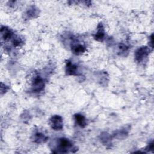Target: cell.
I'll use <instances>...</instances> for the list:
<instances>
[{"instance_id": "6da1fadb", "label": "cell", "mask_w": 154, "mask_h": 154, "mask_svg": "<svg viewBox=\"0 0 154 154\" xmlns=\"http://www.w3.org/2000/svg\"><path fill=\"white\" fill-rule=\"evenodd\" d=\"M56 146L54 147V153H63L75 152L78 149L73 146L72 142L66 138H60L56 141ZM52 149V150H53Z\"/></svg>"}, {"instance_id": "7a4b0ae2", "label": "cell", "mask_w": 154, "mask_h": 154, "mask_svg": "<svg viewBox=\"0 0 154 154\" xmlns=\"http://www.w3.org/2000/svg\"><path fill=\"white\" fill-rule=\"evenodd\" d=\"M150 51V48L147 46H142L139 48L135 52L134 57L135 61L138 63L142 62L145 58L148 57Z\"/></svg>"}, {"instance_id": "3957f363", "label": "cell", "mask_w": 154, "mask_h": 154, "mask_svg": "<svg viewBox=\"0 0 154 154\" xmlns=\"http://www.w3.org/2000/svg\"><path fill=\"white\" fill-rule=\"evenodd\" d=\"M45 87L44 79L40 76L34 78L31 83V90L34 93H39L43 90Z\"/></svg>"}, {"instance_id": "277c9868", "label": "cell", "mask_w": 154, "mask_h": 154, "mask_svg": "<svg viewBox=\"0 0 154 154\" xmlns=\"http://www.w3.org/2000/svg\"><path fill=\"white\" fill-rule=\"evenodd\" d=\"M50 125L55 131H60L63 128V118L59 115H54L49 119Z\"/></svg>"}, {"instance_id": "5b68a950", "label": "cell", "mask_w": 154, "mask_h": 154, "mask_svg": "<svg viewBox=\"0 0 154 154\" xmlns=\"http://www.w3.org/2000/svg\"><path fill=\"white\" fill-rule=\"evenodd\" d=\"M14 36V33L11 29H10L9 28L5 26H1V37L2 40H4V42L8 41L9 40L12 39Z\"/></svg>"}, {"instance_id": "8992f818", "label": "cell", "mask_w": 154, "mask_h": 154, "mask_svg": "<svg viewBox=\"0 0 154 154\" xmlns=\"http://www.w3.org/2000/svg\"><path fill=\"white\" fill-rule=\"evenodd\" d=\"M66 73L67 75L76 76L78 75V66L70 61H67L66 63Z\"/></svg>"}, {"instance_id": "52a82bcc", "label": "cell", "mask_w": 154, "mask_h": 154, "mask_svg": "<svg viewBox=\"0 0 154 154\" xmlns=\"http://www.w3.org/2000/svg\"><path fill=\"white\" fill-rule=\"evenodd\" d=\"M71 49L73 53L77 55L84 53L86 51V48L80 43L76 42V41L73 42V43H72Z\"/></svg>"}, {"instance_id": "ba28073f", "label": "cell", "mask_w": 154, "mask_h": 154, "mask_svg": "<svg viewBox=\"0 0 154 154\" xmlns=\"http://www.w3.org/2000/svg\"><path fill=\"white\" fill-rule=\"evenodd\" d=\"M105 32L102 23H100L97 28V31L94 35V38L98 42H103L105 39Z\"/></svg>"}, {"instance_id": "9c48e42d", "label": "cell", "mask_w": 154, "mask_h": 154, "mask_svg": "<svg viewBox=\"0 0 154 154\" xmlns=\"http://www.w3.org/2000/svg\"><path fill=\"white\" fill-rule=\"evenodd\" d=\"M48 137L45 135L42 132H36L33 135L32 140L37 144H43L47 141Z\"/></svg>"}, {"instance_id": "30bf717a", "label": "cell", "mask_w": 154, "mask_h": 154, "mask_svg": "<svg viewBox=\"0 0 154 154\" xmlns=\"http://www.w3.org/2000/svg\"><path fill=\"white\" fill-rule=\"evenodd\" d=\"M74 119L76 123L81 128H84L87 125V120L84 116L81 114H75Z\"/></svg>"}, {"instance_id": "8fae6325", "label": "cell", "mask_w": 154, "mask_h": 154, "mask_svg": "<svg viewBox=\"0 0 154 154\" xmlns=\"http://www.w3.org/2000/svg\"><path fill=\"white\" fill-rule=\"evenodd\" d=\"M38 9L35 6H30L26 11V16L28 19L35 18L38 16Z\"/></svg>"}, {"instance_id": "7c38bea8", "label": "cell", "mask_w": 154, "mask_h": 154, "mask_svg": "<svg viewBox=\"0 0 154 154\" xmlns=\"http://www.w3.org/2000/svg\"><path fill=\"white\" fill-rule=\"evenodd\" d=\"M101 143L104 145H110L111 143V136L106 132H103L100 135Z\"/></svg>"}, {"instance_id": "4fadbf2b", "label": "cell", "mask_w": 154, "mask_h": 154, "mask_svg": "<svg viewBox=\"0 0 154 154\" xmlns=\"http://www.w3.org/2000/svg\"><path fill=\"white\" fill-rule=\"evenodd\" d=\"M11 43L14 47H19L23 44V42L20 37L17 35H14L13 38L11 39Z\"/></svg>"}, {"instance_id": "5bb4252c", "label": "cell", "mask_w": 154, "mask_h": 154, "mask_svg": "<svg viewBox=\"0 0 154 154\" xmlns=\"http://www.w3.org/2000/svg\"><path fill=\"white\" fill-rule=\"evenodd\" d=\"M128 135V132L126 129H121L120 131H117L116 132V134H114L115 138H123Z\"/></svg>"}, {"instance_id": "9a60e30c", "label": "cell", "mask_w": 154, "mask_h": 154, "mask_svg": "<svg viewBox=\"0 0 154 154\" xmlns=\"http://www.w3.org/2000/svg\"><path fill=\"white\" fill-rule=\"evenodd\" d=\"M118 48H119V51L120 52H126L128 51V47L126 45H125L123 43H120L119 45V46H118Z\"/></svg>"}, {"instance_id": "2e32d148", "label": "cell", "mask_w": 154, "mask_h": 154, "mask_svg": "<svg viewBox=\"0 0 154 154\" xmlns=\"http://www.w3.org/2000/svg\"><path fill=\"white\" fill-rule=\"evenodd\" d=\"M8 90V86H7V85H5V87L4 88V84H3L2 83L1 84V94H2L3 93H5Z\"/></svg>"}, {"instance_id": "e0dca14e", "label": "cell", "mask_w": 154, "mask_h": 154, "mask_svg": "<svg viewBox=\"0 0 154 154\" xmlns=\"http://www.w3.org/2000/svg\"><path fill=\"white\" fill-rule=\"evenodd\" d=\"M153 148H154V144H153V142L152 141L146 147V150H147V151H152L153 150Z\"/></svg>"}, {"instance_id": "ac0fdd59", "label": "cell", "mask_w": 154, "mask_h": 154, "mask_svg": "<svg viewBox=\"0 0 154 154\" xmlns=\"http://www.w3.org/2000/svg\"><path fill=\"white\" fill-rule=\"evenodd\" d=\"M153 34H152V35H151V36L150 37V44L151 45V48H153Z\"/></svg>"}]
</instances>
